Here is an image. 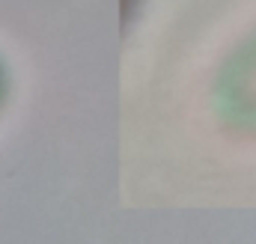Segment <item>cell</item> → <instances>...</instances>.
<instances>
[{"mask_svg":"<svg viewBox=\"0 0 256 244\" xmlns=\"http://www.w3.org/2000/svg\"><path fill=\"white\" fill-rule=\"evenodd\" d=\"M226 108L242 120L256 122V48L244 51L226 74Z\"/></svg>","mask_w":256,"mask_h":244,"instance_id":"obj_1","label":"cell"},{"mask_svg":"<svg viewBox=\"0 0 256 244\" xmlns=\"http://www.w3.org/2000/svg\"><path fill=\"white\" fill-rule=\"evenodd\" d=\"M3 98H6V72L0 66V104H3Z\"/></svg>","mask_w":256,"mask_h":244,"instance_id":"obj_2","label":"cell"}]
</instances>
